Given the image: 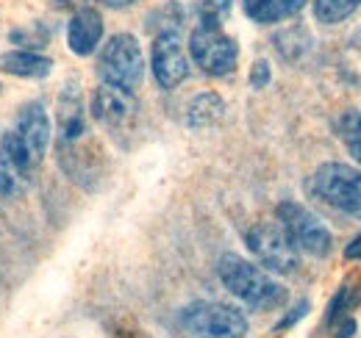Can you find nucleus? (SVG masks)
<instances>
[{"label":"nucleus","mask_w":361,"mask_h":338,"mask_svg":"<svg viewBox=\"0 0 361 338\" xmlns=\"http://www.w3.org/2000/svg\"><path fill=\"white\" fill-rule=\"evenodd\" d=\"M50 144V117L42 103H25L0 139V197L17 200L34 183Z\"/></svg>","instance_id":"1"},{"label":"nucleus","mask_w":361,"mask_h":338,"mask_svg":"<svg viewBox=\"0 0 361 338\" xmlns=\"http://www.w3.org/2000/svg\"><path fill=\"white\" fill-rule=\"evenodd\" d=\"M217 275L228 292L253 311H275L286 302V289L272 280L267 269L245 261L242 255H223L217 263Z\"/></svg>","instance_id":"2"},{"label":"nucleus","mask_w":361,"mask_h":338,"mask_svg":"<svg viewBox=\"0 0 361 338\" xmlns=\"http://www.w3.org/2000/svg\"><path fill=\"white\" fill-rule=\"evenodd\" d=\"M97 75L103 78V84L123 89V92H134L145 75V56H142L136 37L114 34L103 44L100 58H97Z\"/></svg>","instance_id":"3"},{"label":"nucleus","mask_w":361,"mask_h":338,"mask_svg":"<svg viewBox=\"0 0 361 338\" xmlns=\"http://www.w3.org/2000/svg\"><path fill=\"white\" fill-rule=\"evenodd\" d=\"M180 327L195 338H245L247 319L226 302H192L180 311Z\"/></svg>","instance_id":"4"},{"label":"nucleus","mask_w":361,"mask_h":338,"mask_svg":"<svg viewBox=\"0 0 361 338\" xmlns=\"http://www.w3.org/2000/svg\"><path fill=\"white\" fill-rule=\"evenodd\" d=\"M309 189L325 206L350 216H361V169L339 164V161L322 164L312 175Z\"/></svg>","instance_id":"5"},{"label":"nucleus","mask_w":361,"mask_h":338,"mask_svg":"<svg viewBox=\"0 0 361 338\" xmlns=\"http://www.w3.org/2000/svg\"><path fill=\"white\" fill-rule=\"evenodd\" d=\"M278 225L292 239V244L298 247V253L325 258V255L331 253V247H334V236L319 222V216L309 211L306 206L295 203V200H283L278 206Z\"/></svg>","instance_id":"6"},{"label":"nucleus","mask_w":361,"mask_h":338,"mask_svg":"<svg viewBox=\"0 0 361 338\" xmlns=\"http://www.w3.org/2000/svg\"><path fill=\"white\" fill-rule=\"evenodd\" d=\"M247 250L256 255L262 269H270L278 275H292L300 266V253L292 244V239L283 233L278 222H259L245 236Z\"/></svg>","instance_id":"7"},{"label":"nucleus","mask_w":361,"mask_h":338,"mask_svg":"<svg viewBox=\"0 0 361 338\" xmlns=\"http://www.w3.org/2000/svg\"><path fill=\"white\" fill-rule=\"evenodd\" d=\"M189 53L206 75H228L239 61L236 42L223 31V25L214 23H197V28L189 37Z\"/></svg>","instance_id":"8"},{"label":"nucleus","mask_w":361,"mask_h":338,"mask_svg":"<svg viewBox=\"0 0 361 338\" xmlns=\"http://www.w3.org/2000/svg\"><path fill=\"white\" fill-rule=\"evenodd\" d=\"M150 67H153V78L161 89H176L186 81L189 75V58L186 50L180 44L176 31L159 34L150 47Z\"/></svg>","instance_id":"9"},{"label":"nucleus","mask_w":361,"mask_h":338,"mask_svg":"<svg viewBox=\"0 0 361 338\" xmlns=\"http://www.w3.org/2000/svg\"><path fill=\"white\" fill-rule=\"evenodd\" d=\"M90 111L100 125L111 127V130L128 127L136 117L134 92H123V89H114L109 84L97 86L90 100Z\"/></svg>","instance_id":"10"},{"label":"nucleus","mask_w":361,"mask_h":338,"mask_svg":"<svg viewBox=\"0 0 361 338\" xmlns=\"http://www.w3.org/2000/svg\"><path fill=\"white\" fill-rule=\"evenodd\" d=\"M103 39V17L90 6L75 8L70 25H67V44L75 56H92Z\"/></svg>","instance_id":"11"},{"label":"nucleus","mask_w":361,"mask_h":338,"mask_svg":"<svg viewBox=\"0 0 361 338\" xmlns=\"http://www.w3.org/2000/svg\"><path fill=\"white\" fill-rule=\"evenodd\" d=\"M56 125H59V139L61 144H75L87 133V117H84V103L81 92L73 84L64 86L59 106H56Z\"/></svg>","instance_id":"12"},{"label":"nucleus","mask_w":361,"mask_h":338,"mask_svg":"<svg viewBox=\"0 0 361 338\" xmlns=\"http://www.w3.org/2000/svg\"><path fill=\"white\" fill-rule=\"evenodd\" d=\"M0 70L17 78H47L53 70V61L34 50H11L0 56Z\"/></svg>","instance_id":"13"},{"label":"nucleus","mask_w":361,"mask_h":338,"mask_svg":"<svg viewBox=\"0 0 361 338\" xmlns=\"http://www.w3.org/2000/svg\"><path fill=\"white\" fill-rule=\"evenodd\" d=\"M306 3L309 0H242L245 14L262 25H272V23L286 20V17H295Z\"/></svg>","instance_id":"14"},{"label":"nucleus","mask_w":361,"mask_h":338,"mask_svg":"<svg viewBox=\"0 0 361 338\" xmlns=\"http://www.w3.org/2000/svg\"><path fill=\"white\" fill-rule=\"evenodd\" d=\"M223 111H226L223 97L214 94V92H203V94H197V97L189 103V108H186V125L189 127L214 125V123L223 117Z\"/></svg>","instance_id":"15"},{"label":"nucleus","mask_w":361,"mask_h":338,"mask_svg":"<svg viewBox=\"0 0 361 338\" xmlns=\"http://www.w3.org/2000/svg\"><path fill=\"white\" fill-rule=\"evenodd\" d=\"M361 8V0H314V17L322 25H339Z\"/></svg>","instance_id":"16"},{"label":"nucleus","mask_w":361,"mask_h":338,"mask_svg":"<svg viewBox=\"0 0 361 338\" xmlns=\"http://www.w3.org/2000/svg\"><path fill=\"white\" fill-rule=\"evenodd\" d=\"M231 6H233V0H195L200 23H214V25H223Z\"/></svg>","instance_id":"17"},{"label":"nucleus","mask_w":361,"mask_h":338,"mask_svg":"<svg viewBox=\"0 0 361 338\" xmlns=\"http://www.w3.org/2000/svg\"><path fill=\"white\" fill-rule=\"evenodd\" d=\"M270 78H272L270 64L267 61H256L253 70H250V86L253 89H264V86L270 84Z\"/></svg>","instance_id":"18"},{"label":"nucleus","mask_w":361,"mask_h":338,"mask_svg":"<svg viewBox=\"0 0 361 338\" xmlns=\"http://www.w3.org/2000/svg\"><path fill=\"white\" fill-rule=\"evenodd\" d=\"M306 311H309V299H300V302L292 308V313H289V316H283V319L275 325V330H286V327H292L298 319H303V316H306Z\"/></svg>","instance_id":"19"},{"label":"nucleus","mask_w":361,"mask_h":338,"mask_svg":"<svg viewBox=\"0 0 361 338\" xmlns=\"http://www.w3.org/2000/svg\"><path fill=\"white\" fill-rule=\"evenodd\" d=\"M345 258H350V261H361V233L345 247Z\"/></svg>","instance_id":"20"},{"label":"nucleus","mask_w":361,"mask_h":338,"mask_svg":"<svg viewBox=\"0 0 361 338\" xmlns=\"http://www.w3.org/2000/svg\"><path fill=\"white\" fill-rule=\"evenodd\" d=\"M103 6H109V8H128V6H134L139 0H100Z\"/></svg>","instance_id":"21"},{"label":"nucleus","mask_w":361,"mask_h":338,"mask_svg":"<svg viewBox=\"0 0 361 338\" xmlns=\"http://www.w3.org/2000/svg\"><path fill=\"white\" fill-rule=\"evenodd\" d=\"M53 6L56 8H81L84 0H53Z\"/></svg>","instance_id":"22"},{"label":"nucleus","mask_w":361,"mask_h":338,"mask_svg":"<svg viewBox=\"0 0 361 338\" xmlns=\"http://www.w3.org/2000/svg\"><path fill=\"white\" fill-rule=\"evenodd\" d=\"M348 147H350V156L361 164V139H350V144H348Z\"/></svg>","instance_id":"23"},{"label":"nucleus","mask_w":361,"mask_h":338,"mask_svg":"<svg viewBox=\"0 0 361 338\" xmlns=\"http://www.w3.org/2000/svg\"><path fill=\"white\" fill-rule=\"evenodd\" d=\"M356 133H361V114H356Z\"/></svg>","instance_id":"24"},{"label":"nucleus","mask_w":361,"mask_h":338,"mask_svg":"<svg viewBox=\"0 0 361 338\" xmlns=\"http://www.w3.org/2000/svg\"><path fill=\"white\" fill-rule=\"evenodd\" d=\"M0 89H3V86H0Z\"/></svg>","instance_id":"25"}]
</instances>
